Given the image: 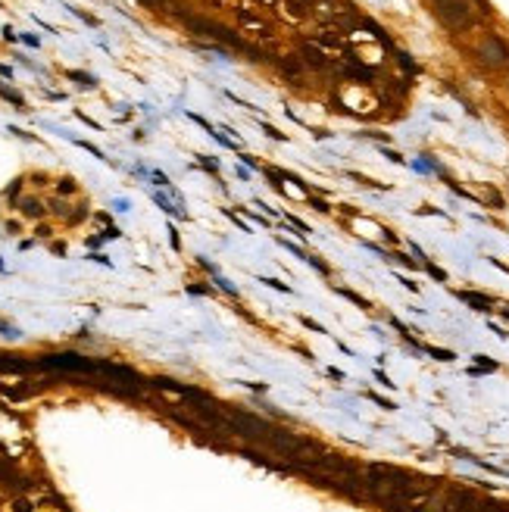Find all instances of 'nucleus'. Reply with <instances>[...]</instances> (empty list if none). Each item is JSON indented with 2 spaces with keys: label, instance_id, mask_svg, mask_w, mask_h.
Wrapping results in <instances>:
<instances>
[{
  "label": "nucleus",
  "instance_id": "obj_11",
  "mask_svg": "<svg viewBox=\"0 0 509 512\" xmlns=\"http://www.w3.org/2000/svg\"><path fill=\"white\" fill-rule=\"evenodd\" d=\"M22 209L28 212V216H38V212H41V206H38L35 200H25V203H22Z\"/></svg>",
  "mask_w": 509,
  "mask_h": 512
},
{
  "label": "nucleus",
  "instance_id": "obj_6",
  "mask_svg": "<svg viewBox=\"0 0 509 512\" xmlns=\"http://www.w3.org/2000/svg\"><path fill=\"white\" fill-rule=\"evenodd\" d=\"M0 369L3 372H28V369H35L31 362H22V359H13V356H3L0 353Z\"/></svg>",
  "mask_w": 509,
  "mask_h": 512
},
{
  "label": "nucleus",
  "instance_id": "obj_12",
  "mask_svg": "<svg viewBox=\"0 0 509 512\" xmlns=\"http://www.w3.org/2000/svg\"><path fill=\"white\" fill-rule=\"evenodd\" d=\"M59 191H63V194H69V191H75V184L69 181V178H63V184H59Z\"/></svg>",
  "mask_w": 509,
  "mask_h": 512
},
{
  "label": "nucleus",
  "instance_id": "obj_10",
  "mask_svg": "<svg viewBox=\"0 0 509 512\" xmlns=\"http://www.w3.org/2000/svg\"><path fill=\"white\" fill-rule=\"evenodd\" d=\"M0 334H6V337H19V328L10 325V322H0Z\"/></svg>",
  "mask_w": 509,
  "mask_h": 512
},
{
  "label": "nucleus",
  "instance_id": "obj_5",
  "mask_svg": "<svg viewBox=\"0 0 509 512\" xmlns=\"http://www.w3.org/2000/svg\"><path fill=\"white\" fill-rule=\"evenodd\" d=\"M237 19H241V25H247L250 31H256L259 38H266V31H269V28H266V22H262V19H256L253 13H247V10H237Z\"/></svg>",
  "mask_w": 509,
  "mask_h": 512
},
{
  "label": "nucleus",
  "instance_id": "obj_3",
  "mask_svg": "<svg viewBox=\"0 0 509 512\" xmlns=\"http://www.w3.org/2000/svg\"><path fill=\"white\" fill-rule=\"evenodd\" d=\"M38 369H59V372H94V359L78 353H53L38 362Z\"/></svg>",
  "mask_w": 509,
  "mask_h": 512
},
{
  "label": "nucleus",
  "instance_id": "obj_2",
  "mask_svg": "<svg viewBox=\"0 0 509 512\" xmlns=\"http://www.w3.org/2000/svg\"><path fill=\"white\" fill-rule=\"evenodd\" d=\"M475 56H478L481 66H490V69H503V66H509V47L497 35L481 38L478 47H475Z\"/></svg>",
  "mask_w": 509,
  "mask_h": 512
},
{
  "label": "nucleus",
  "instance_id": "obj_4",
  "mask_svg": "<svg viewBox=\"0 0 509 512\" xmlns=\"http://www.w3.org/2000/svg\"><path fill=\"white\" fill-rule=\"evenodd\" d=\"M300 56H303V66H309V69H325V66L331 63V59L325 56V50L316 47V44H303Z\"/></svg>",
  "mask_w": 509,
  "mask_h": 512
},
{
  "label": "nucleus",
  "instance_id": "obj_1",
  "mask_svg": "<svg viewBox=\"0 0 509 512\" xmlns=\"http://www.w3.org/2000/svg\"><path fill=\"white\" fill-rule=\"evenodd\" d=\"M434 19L444 25L447 31H462L475 22V6L472 0H428Z\"/></svg>",
  "mask_w": 509,
  "mask_h": 512
},
{
  "label": "nucleus",
  "instance_id": "obj_8",
  "mask_svg": "<svg viewBox=\"0 0 509 512\" xmlns=\"http://www.w3.org/2000/svg\"><path fill=\"white\" fill-rule=\"evenodd\" d=\"M278 66H281L284 75H297V72H300V63H297V59H281Z\"/></svg>",
  "mask_w": 509,
  "mask_h": 512
},
{
  "label": "nucleus",
  "instance_id": "obj_7",
  "mask_svg": "<svg viewBox=\"0 0 509 512\" xmlns=\"http://www.w3.org/2000/svg\"><path fill=\"white\" fill-rule=\"evenodd\" d=\"M69 78H78V84H84V88H94L97 84L94 75H84V72H69Z\"/></svg>",
  "mask_w": 509,
  "mask_h": 512
},
{
  "label": "nucleus",
  "instance_id": "obj_9",
  "mask_svg": "<svg viewBox=\"0 0 509 512\" xmlns=\"http://www.w3.org/2000/svg\"><path fill=\"white\" fill-rule=\"evenodd\" d=\"M13 512H35V503L31 500H25V497H19L13 503Z\"/></svg>",
  "mask_w": 509,
  "mask_h": 512
}]
</instances>
